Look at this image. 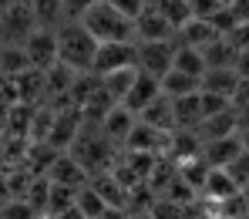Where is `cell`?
<instances>
[{
	"instance_id": "1",
	"label": "cell",
	"mask_w": 249,
	"mask_h": 219,
	"mask_svg": "<svg viewBox=\"0 0 249 219\" xmlns=\"http://www.w3.org/2000/svg\"><path fill=\"white\" fill-rule=\"evenodd\" d=\"M81 24L91 31V37H94L98 44H124V41H135V44H138L135 20H131V17H124V14H118L108 0L91 3V10L84 14Z\"/></svg>"
},
{
	"instance_id": "2",
	"label": "cell",
	"mask_w": 249,
	"mask_h": 219,
	"mask_svg": "<svg viewBox=\"0 0 249 219\" xmlns=\"http://www.w3.org/2000/svg\"><path fill=\"white\" fill-rule=\"evenodd\" d=\"M94 54H98V41L91 37V31L81 20H68L57 31V61L61 64H68L74 71H91Z\"/></svg>"
},
{
	"instance_id": "3",
	"label": "cell",
	"mask_w": 249,
	"mask_h": 219,
	"mask_svg": "<svg viewBox=\"0 0 249 219\" xmlns=\"http://www.w3.org/2000/svg\"><path fill=\"white\" fill-rule=\"evenodd\" d=\"M34 31H37V20H34L31 3L20 0L0 10V47H24Z\"/></svg>"
},
{
	"instance_id": "4",
	"label": "cell",
	"mask_w": 249,
	"mask_h": 219,
	"mask_svg": "<svg viewBox=\"0 0 249 219\" xmlns=\"http://www.w3.org/2000/svg\"><path fill=\"white\" fill-rule=\"evenodd\" d=\"M122 68H138V44L124 41V44H98V54H94V74L105 78L111 71H122Z\"/></svg>"
},
{
	"instance_id": "5",
	"label": "cell",
	"mask_w": 249,
	"mask_h": 219,
	"mask_svg": "<svg viewBox=\"0 0 249 219\" xmlns=\"http://www.w3.org/2000/svg\"><path fill=\"white\" fill-rule=\"evenodd\" d=\"M175 64V41H142L138 44V71L152 78H165Z\"/></svg>"
},
{
	"instance_id": "6",
	"label": "cell",
	"mask_w": 249,
	"mask_h": 219,
	"mask_svg": "<svg viewBox=\"0 0 249 219\" xmlns=\"http://www.w3.org/2000/svg\"><path fill=\"white\" fill-rule=\"evenodd\" d=\"M24 51H27V57H31V68H37V71L54 68V64H57V31L37 27V31L31 34V41L24 44Z\"/></svg>"
},
{
	"instance_id": "7",
	"label": "cell",
	"mask_w": 249,
	"mask_h": 219,
	"mask_svg": "<svg viewBox=\"0 0 249 219\" xmlns=\"http://www.w3.org/2000/svg\"><path fill=\"white\" fill-rule=\"evenodd\" d=\"M135 34H138V44H142V41H175L172 24L165 20V14H162L155 3H148V7L138 14V20H135Z\"/></svg>"
},
{
	"instance_id": "8",
	"label": "cell",
	"mask_w": 249,
	"mask_h": 219,
	"mask_svg": "<svg viewBox=\"0 0 249 219\" xmlns=\"http://www.w3.org/2000/svg\"><path fill=\"white\" fill-rule=\"evenodd\" d=\"M47 179H51L54 185H68V189H84V185L91 182L88 169H84L71 152H61V155H57V162L47 169Z\"/></svg>"
},
{
	"instance_id": "9",
	"label": "cell",
	"mask_w": 249,
	"mask_h": 219,
	"mask_svg": "<svg viewBox=\"0 0 249 219\" xmlns=\"http://www.w3.org/2000/svg\"><path fill=\"white\" fill-rule=\"evenodd\" d=\"M162 98V81L159 78H152V74H145V71H138V78H135V85H131V91L124 94V108L131 111V115H142L152 101H159Z\"/></svg>"
},
{
	"instance_id": "10",
	"label": "cell",
	"mask_w": 249,
	"mask_h": 219,
	"mask_svg": "<svg viewBox=\"0 0 249 219\" xmlns=\"http://www.w3.org/2000/svg\"><path fill=\"white\" fill-rule=\"evenodd\" d=\"M243 85V78H239V71L236 68H209L206 74H202V91L209 94H219V98H236V91Z\"/></svg>"
},
{
	"instance_id": "11",
	"label": "cell",
	"mask_w": 249,
	"mask_h": 219,
	"mask_svg": "<svg viewBox=\"0 0 249 219\" xmlns=\"http://www.w3.org/2000/svg\"><path fill=\"white\" fill-rule=\"evenodd\" d=\"M239 152H243L239 131H236V135H229V138H212V142H202V159H206L212 169H226Z\"/></svg>"
},
{
	"instance_id": "12",
	"label": "cell",
	"mask_w": 249,
	"mask_h": 219,
	"mask_svg": "<svg viewBox=\"0 0 249 219\" xmlns=\"http://www.w3.org/2000/svg\"><path fill=\"white\" fill-rule=\"evenodd\" d=\"M138 125V115H131L124 105H118L105 122H101V131H105V138L111 142V145H118V148H124V142H128V135H131V128Z\"/></svg>"
},
{
	"instance_id": "13",
	"label": "cell",
	"mask_w": 249,
	"mask_h": 219,
	"mask_svg": "<svg viewBox=\"0 0 249 219\" xmlns=\"http://www.w3.org/2000/svg\"><path fill=\"white\" fill-rule=\"evenodd\" d=\"M172 101H175V125H178V131H196L206 122V115H202V91L185 94V98H172Z\"/></svg>"
},
{
	"instance_id": "14",
	"label": "cell",
	"mask_w": 249,
	"mask_h": 219,
	"mask_svg": "<svg viewBox=\"0 0 249 219\" xmlns=\"http://www.w3.org/2000/svg\"><path fill=\"white\" fill-rule=\"evenodd\" d=\"M138 122H145V125H152V128H159V131H178V125H175V101L162 94L159 101H152L138 115Z\"/></svg>"
},
{
	"instance_id": "15",
	"label": "cell",
	"mask_w": 249,
	"mask_h": 219,
	"mask_svg": "<svg viewBox=\"0 0 249 219\" xmlns=\"http://www.w3.org/2000/svg\"><path fill=\"white\" fill-rule=\"evenodd\" d=\"M202 57H206V68H236L239 47L229 41V37H215L212 44L202 47Z\"/></svg>"
},
{
	"instance_id": "16",
	"label": "cell",
	"mask_w": 249,
	"mask_h": 219,
	"mask_svg": "<svg viewBox=\"0 0 249 219\" xmlns=\"http://www.w3.org/2000/svg\"><path fill=\"white\" fill-rule=\"evenodd\" d=\"M215 37H219V34H215L212 20H199V17H192V20L175 34V41H178V44H185V47H199V51H202L206 44H212Z\"/></svg>"
},
{
	"instance_id": "17",
	"label": "cell",
	"mask_w": 249,
	"mask_h": 219,
	"mask_svg": "<svg viewBox=\"0 0 249 219\" xmlns=\"http://www.w3.org/2000/svg\"><path fill=\"white\" fill-rule=\"evenodd\" d=\"M196 91H202V78H192L178 68H172L162 78V94L165 98H185V94H196Z\"/></svg>"
},
{
	"instance_id": "18",
	"label": "cell",
	"mask_w": 249,
	"mask_h": 219,
	"mask_svg": "<svg viewBox=\"0 0 249 219\" xmlns=\"http://www.w3.org/2000/svg\"><path fill=\"white\" fill-rule=\"evenodd\" d=\"M31 10H34L37 27H44V31H61V27L68 24V20H64V7H61V0H34Z\"/></svg>"
},
{
	"instance_id": "19",
	"label": "cell",
	"mask_w": 249,
	"mask_h": 219,
	"mask_svg": "<svg viewBox=\"0 0 249 219\" xmlns=\"http://www.w3.org/2000/svg\"><path fill=\"white\" fill-rule=\"evenodd\" d=\"M148 3H155L162 14H165V20L172 24V31L178 34L196 14H192V0H148Z\"/></svg>"
},
{
	"instance_id": "20",
	"label": "cell",
	"mask_w": 249,
	"mask_h": 219,
	"mask_svg": "<svg viewBox=\"0 0 249 219\" xmlns=\"http://www.w3.org/2000/svg\"><path fill=\"white\" fill-rule=\"evenodd\" d=\"M172 68H178V71H185V74H192V78H202L209 71L202 51H199V47H185V44H178V41H175V64H172Z\"/></svg>"
},
{
	"instance_id": "21",
	"label": "cell",
	"mask_w": 249,
	"mask_h": 219,
	"mask_svg": "<svg viewBox=\"0 0 249 219\" xmlns=\"http://www.w3.org/2000/svg\"><path fill=\"white\" fill-rule=\"evenodd\" d=\"M135 78H138V68H122V71H111V74H105L101 78V85H105V91L122 105L124 94L131 91V85H135Z\"/></svg>"
},
{
	"instance_id": "22",
	"label": "cell",
	"mask_w": 249,
	"mask_h": 219,
	"mask_svg": "<svg viewBox=\"0 0 249 219\" xmlns=\"http://www.w3.org/2000/svg\"><path fill=\"white\" fill-rule=\"evenodd\" d=\"M78 206V189H68V185H51V202H47V216L57 219L64 213H71Z\"/></svg>"
},
{
	"instance_id": "23",
	"label": "cell",
	"mask_w": 249,
	"mask_h": 219,
	"mask_svg": "<svg viewBox=\"0 0 249 219\" xmlns=\"http://www.w3.org/2000/svg\"><path fill=\"white\" fill-rule=\"evenodd\" d=\"M0 71L10 74V78L31 71V57H27V51H24V47H0Z\"/></svg>"
},
{
	"instance_id": "24",
	"label": "cell",
	"mask_w": 249,
	"mask_h": 219,
	"mask_svg": "<svg viewBox=\"0 0 249 219\" xmlns=\"http://www.w3.org/2000/svg\"><path fill=\"white\" fill-rule=\"evenodd\" d=\"M51 185H54V182H51L47 175H34L31 189L24 192V199H27V202H31V206H34V209H37L41 216H47V202H51Z\"/></svg>"
},
{
	"instance_id": "25",
	"label": "cell",
	"mask_w": 249,
	"mask_h": 219,
	"mask_svg": "<svg viewBox=\"0 0 249 219\" xmlns=\"http://www.w3.org/2000/svg\"><path fill=\"white\" fill-rule=\"evenodd\" d=\"M108 209V202L91 189V185H84V189H78V213H81L84 219H98L101 213Z\"/></svg>"
},
{
	"instance_id": "26",
	"label": "cell",
	"mask_w": 249,
	"mask_h": 219,
	"mask_svg": "<svg viewBox=\"0 0 249 219\" xmlns=\"http://www.w3.org/2000/svg\"><path fill=\"white\" fill-rule=\"evenodd\" d=\"M226 172L232 175V182H236L239 189H249V152H246V148L226 165Z\"/></svg>"
},
{
	"instance_id": "27",
	"label": "cell",
	"mask_w": 249,
	"mask_h": 219,
	"mask_svg": "<svg viewBox=\"0 0 249 219\" xmlns=\"http://www.w3.org/2000/svg\"><path fill=\"white\" fill-rule=\"evenodd\" d=\"M34 216H41V213H37L27 199H14V202L0 213V219H34Z\"/></svg>"
},
{
	"instance_id": "28",
	"label": "cell",
	"mask_w": 249,
	"mask_h": 219,
	"mask_svg": "<svg viewBox=\"0 0 249 219\" xmlns=\"http://www.w3.org/2000/svg\"><path fill=\"white\" fill-rule=\"evenodd\" d=\"M229 108H232V101H229V98H219V94L202 91V115H206V118L219 115V111H229Z\"/></svg>"
},
{
	"instance_id": "29",
	"label": "cell",
	"mask_w": 249,
	"mask_h": 219,
	"mask_svg": "<svg viewBox=\"0 0 249 219\" xmlns=\"http://www.w3.org/2000/svg\"><path fill=\"white\" fill-rule=\"evenodd\" d=\"M222 7H226L222 0H192V14H196L199 20H212Z\"/></svg>"
},
{
	"instance_id": "30",
	"label": "cell",
	"mask_w": 249,
	"mask_h": 219,
	"mask_svg": "<svg viewBox=\"0 0 249 219\" xmlns=\"http://www.w3.org/2000/svg\"><path fill=\"white\" fill-rule=\"evenodd\" d=\"M94 0H61L64 7V20H84V14L91 10Z\"/></svg>"
},
{
	"instance_id": "31",
	"label": "cell",
	"mask_w": 249,
	"mask_h": 219,
	"mask_svg": "<svg viewBox=\"0 0 249 219\" xmlns=\"http://www.w3.org/2000/svg\"><path fill=\"white\" fill-rule=\"evenodd\" d=\"M118 14H124V17H131V20H138V14L148 7V0H108Z\"/></svg>"
},
{
	"instance_id": "32",
	"label": "cell",
	"mask_w": 249,
	"mask_h": 219,
	"mask_svg": "<svg viewBox=\"0 0 249 219\" xmlns=\"http://www.w3.org/2000/svg\"><path fill=\"white\" fill-rule=\"evenodd\" d=\"M229 14L236 17V24H239V27L249 24V0H232V3H229Z\"/></svg>"
},
{
	"instance_id": "33",
	"label": "cell",
	"mask_w": 249,
	"mask_h": 219,
	"mask_svg": "<svg viewBox=\"0 0 249 219\" xmlns=\"http://www.w3.org/2000/svg\"><path fill=\"white\" fill-rule=\"evenodd\" d=\"M10 202H14V189H10V182H7V172L0 169V213H3Z\"/></svg>"
},
{
	"instance_id": "34",
	"label": "cell",
	"mask_w": 249,
	"mask_h": 219,
	"mask_svg": "<svg viewBox=\"0 0 249 219\" xmlns=\"http://www.w3.org/2000/svg\"><path fill=\"white\" fill-rule=\"evenodd\" d=\"M236 71H239V78H249V51H239V61H236Z\"/></svg>"
},
{
	"instance_id": "35",
	"label": "cell",
	"mask_w": 249,
	"mask_h": 219,
	"mask_svg": "<svg viewBox=\"0 0 249 219\" xmlns=\"http://www.w3.org/2000/svg\"><path fill=\"white\" fill-rule=\"evenodd\" d=\"M98 219H128V209H111V206H108Z\"/></svg>"
},
{
	"instance_id": "36",
	"label": "cell",
	"mask_w": 249,
	"mask_h": 219,
	"mask_svg": "<svg viewBox=\"0 0 249 219\" xmlns=\"http://www.w3.org/2000/svg\"><path fill=\"white\" fill-rule=\"evenodd\" d=\"M239 142H243V148L249 152V125H239Z\"/></svg>"
},
{
	"instance_id": "37",
	"label": "cell",
	"mask_w": 249,
	"mask_h": 219,
	"mask_svg": "<svg viewBox=\"0 0 249 219\" xmlns=\"http://www.w3.org/2000/svg\"><path fill=\"white\" fill-rule=\"evenodd\" d=\"M128 219H155V216H152V209H148V213H128Z\"/></svg>"
},
{
	"instance_id": "38",
	"label": "cell",
	"mask_w": 249,
	"mask_h": 219,
	"mask_svg": "<svg viewBox=\"0 0 249 219\" xmlns=\"http://www.w3.org/2000/svg\"><path fill=\"white\" fill-rule=\"evenodd\" d=\"M3 145H7V135L0 131V162H3Z\"/></svg>"
},
{
	"instance_id": "39",
	"label": "cell",
	"mask_w": 249,
	"mask_h": 219,
	"mask_svg": "<svg viewBox=\"0 0 249 219\" xmlns=\"http://www.w3.org/2000/svg\"><path fill=\"white\" fill-rule=\"evenodd\" d=\"M14 3H20V0H0V10H3V7H14Z\"/></svg>"
},
{
	"instance_id": "40",
	"label": "cell",
	"mask_w": 249,
	"mask_h": 219,
	"mask_svg": "<svg viewBox=\"0 0 249 219\" xmlns=\"http://www.w3.org/2000/svg\"><path fill=\"white\" fill-rule=\"evenodd\" d=\"M243 196H246V202H249V189H243Z\"/></svg>"
},
{
	"instance_id": "41",
	"label": "cell",
	"mask_w": 249,
	"mask_h": 219,
	"mask_svg": "<svg viewBox=\"0 0 249 219\" xmlns=\"http://www.w3.org/2000/svg\"><path fill=\"white\" fill-rule=\"evenodd\" d=\"M34 219H51V216H34Z\"/></svg>"
},
{
	"instance_id": "42",
	"label": "cell",
	"mask_w": 249,
	"mask_h": 219,
	"mask_svg": "<svg viewBox=\"0 0 249 219\" xmlns=\"http://www.w3.org/2000/svg\"><path fill=\"white\" fill-rule=\"evenodd\" d=\"M222 3H226V7H229V3H232V0H222Z\"/></svg>"
},
{
	"instance_id": "43",
	"label": "cell",
	"mask_w": 249,
	"mask_h": 219,
	"mask_svg": "<svg viewBox=\"0 0 249 219\" xmlns=\"http://www.w3.org/2000/svg\"><path fill=\"white\" fill-rule=\"evenodd\" d=\"M24 3H34V0H24Z\"/></svg>"
},
{
	"instance_id": "44",
	"label": "cell",
	"mask_w": 249,
	"mask_h": 219,
	"mask_svg": "<svg viewBox=\"0 0 249 219\" xmlns=\"http://www.w3.org/2000/svg\"><path fill=\"white\" fill-rule=\"evenodd\" d=\"M243 219H249V213H246V216H243Z\"/></svg>"
},
{
	"instance_id": "45",
	"label": "cell",
	"mask_w": 249,
	"mask_h": 219,
	"mask_svg": "<svg viewBox=\"0 0 249 219\" xmlns=\"http://www.w3.org/2000/svg\"><path fill=\"white\" fill-rule=\"evenodd\" d=\"M94 3H101V0H94Z\"/></svg>"
},
{
	"instance_id": "46",
	"label": "cell",
	"mask_w": 249,
	"mask_h": 219,
	"mask_svg": "<svg viewBox=\"0 0 249 219\" xmlns=\"http://www.w3.org/2000/svg\"><path fill=\"white\" fill-rule=\"evenodd\" d=\"M0 74H3V71H0Z\"/></svg>"
}]
</instances>
